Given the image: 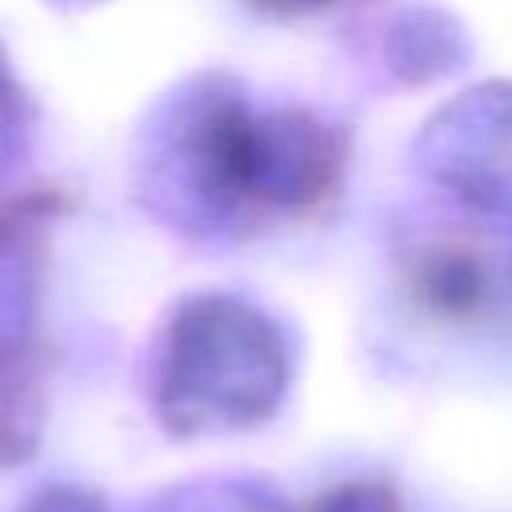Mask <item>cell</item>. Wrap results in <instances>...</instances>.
Returning <instances> with one entry per match:
<instances>
[{
    "instance_id": "7a4b0ae2",
    "label": "cell",
    "mask_w": 512,
    "mask_h": 512,
    "mask_svg": "<svg viewBox=\"0 0 512 512\" xmlns=\"http://www.w3.org/2000/svg\"><path fill=\"white\" fill-rule=\"evenodd\" d=\"M28 512H100V508L76 492H48L36 504H28Z\"/></svg>"
},
{
    "instance_id": "6da1fadb",
    "label": "cell",
    "mask_w": 512,
    "mask_h": 512,
    "mask_svg": "<svg viewBox=\"0 0 512 512\" xmlns=\"http://www.w3.org/2000/svg\"><path fill=\"white\" fill-rule=\"evenodd\" d=\"M316 512H392V504L380 496V492H368V488H352V492H340L332 496L324 508Z\"/></svg>"
}]
</instances>
